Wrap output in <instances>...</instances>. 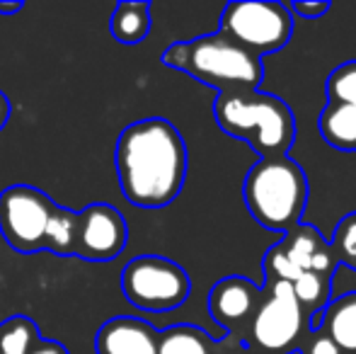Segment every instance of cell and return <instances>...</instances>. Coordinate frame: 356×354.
Listing matches in <instances>:
<instances>
[{
	"label": "cell",
	"instance_id": "6da1fadb",
	"mask_svg": "<svg viewBox=\"0 0 356 354\" xmlns=\"http://www.w3.org/2000/svg\"><path fill=\"white\" fill-rule=\"evenodd\" d=\"M114 168L124 199L141 209H163L187 179V146L172 122L148 117L129 124L114 146Z\"/></svg>",
	"mask_w": 356,
	"mask_h": 354
},
{
	"label": "cell",
	"instance_id": "7a4b0ae2",
	"mask_svg": "<svg viewBox=\"0 0 356 354\" xmlns=\"http://www.w3.org/2000/svg\"><path fill=\"white\" fill-rule=\"evenodd\" d=\"M213 117L220 131L245 141L259 158L289 156L296 138V119L282 97L262 90L218 92Z\"/></svg>",
	"mask_w": 356,
	"mask_h": 354
},
{
	"label": "cell",
	"instance_id": "3957f363",
	"mask_svg": "<svg viewBox=\"0 0 356 354\" xmlns=\"http://www.w3.org/2000/svg\"><path fill=\"white\" fill-rule=\"evenodd\" d=\"M163 63L218 92L259 90V83L264 81L262 58L252 56L220 32L170 44L163 51Z\"/></svg>",
	"mask_w": 356,
	"mask_h": 354
},
{
	"label": "cell",
	"instance_id": "277c9868",
	"mask_svg": "<svg viewBox=\"0 0 356 354\" xmlns=\"http://www.w3.org/2000/svg\"><path fill=\"white\" fill-rule=\"evenodd\" d=\"M243 199L259 226L289 231L308 207V177L291 156L259 158L243 182Z\"/></svg>",
	"mask_w": 356,
	"mask_h": 354
},
{
	"label": "cell",
	"instance_id": "5b68a950",
	"mask_svg": "<svg viewBox=\"0 0 356 354\" xmlns=\"http://www.w3.org/2000/svg\"><path fill=\"white\" fill-rule=\"evenodd\" d=\"M218 32L262 58L284 49L293 34V15L286 3L274 0H235L223 8Z\"/></svg>",
	"mask_w": 356,
	"mask_h": 354
},
{
	"label": "cell",
	"instance_id": "8992f818",
	"mask_svg": "<svg viewBox=\"0 0 356 354\" xmlns=\"http://www.w3.org/2000/svg\"><path fill=\"white\" fill-rule=\"evenodd\" d=\"M122 291L134 308L145 313H170L192 293L187 269L163 255H138L122 269Z\"/></svg>",
	"mask_w": 356,
	"mask_h": 354
},
{
	"label": "cell",
	"instance_id": "52a82bcc",
	"mask_svg": "<svg viewBox=\"0 0 356 354\" xmlns=\"http://www.w3.org/2000/svg\"><path fill=\"white\" fill-rule=\"evenodd\" d=\"M56 202L32 184H13L0 192V236L15 252L47 250V231Z\"/></svg>",
	"mask_w": 356,
	"mask_h": 354
},
{
	"label": "cell",
	"instance_id": "ba28073f",
	"mask_svg": "<svg viewBox=\"0 0 356 354\" xmlns=\"http://www.w3.org/2000/svg\"><path fill=\"white\" fill-rule=\"evenodd\" d=\"M305 316L308 313L296 301L289 282L267 284V293H262L257 313L250 323V337L254 347L267 354H286L300 350L303 340Z\"/></svg>",
	"mask_w": 356,
	"mask_h": 354
},
{
	"label": "cell",
	"instance_id": "9c48e42d",
	"mask_svg": "<svg viewBox=\"0 0 356 354\" xmlns=\"http://www.w3.org/2000/svg\"><path fill=\"white\" fill-rule=\"evenodd\" d=\"M129 243V226L117 207L95 202L78 211L75 226V257L88 262H109L124 252Z\"/></svg>",
	"mask_w": 356,
	"mask_h": 354
},
{
	"label": "cell",
	"instance_id": "30bf717a",
	"mask_svg": "<svg viewBox=\"0 0 356 354\" xmlns=\"http://www.w3.org/2000/svg\"><path fill=\"white\" fill-rule=\"evenodd\" d=\"M262 293L254 282L230 274L218 279L209 291V313L225 332H245L262 303Z\"/></svg>",
	"mask_w": 356,
	"mask_h": 354
},
{
	"label": "cell",
	"instance_id": "8fae6325",
	"mask_svg": "<svg viewBox=\"0 0 356 354\" xmlns=\"http://www.w3.org/2000/svg\"><path fill=\"white\" fill-rule=\"evenodd\" d=\"M158 335L150 323L141 318H109L95 335L97 354H158Z\"/></svg>",
	"mask_w": 356,
	"mask_h": 354
},
{
	"label": "cell",
	"instance_id": "7c38bea8",
	"mask_svg": "<svg viewBox=\"0 0 356 354\" xmlns=\"http://www.w3.org/2000/svg\"><path fill=\"white\" fill-rule=\"evenodd\" d=\"M310 330H325L342 354H356V291L330 298L320 313L310 318Z\"/></svg>",
	"mask_w": 356,
	"mask_h": 354
},
{
	"label": "cell",
	"instance_id": "4fadbf2b",
	"mask_svg": "<svg viewBox=\"0 0 356 354\" xmlns=\"http://www.w3.org/2000/svg\"><path fill=\"white\" fill-rule=\"evenodd\" d=\"M318 131L332 148L344 153L356 151V104H332L320 112Z\"/></svg>",
	"mask_w": 356,
	"mask_h": 354
},
{
	"label": "cell",
	"instance_id": "5bb4252c",
	"mask_svg": "<svg viewBox=\"0 0 356 354\" xmlns=\"http://www.w3.org/2000/svg\"><path fill=\"white\" fill-rule=\"evenodd\" d=\"M112 37L119 44H141L150 32V3L145 0H124L114 5L112 19H109Z\"/></svg>",
	"mask_w": 356,
	"mask_h": 354
},
{
	"label": "cell",
	"instance_id": "9a60e30c",
	"mask_svg": "<svg viewBox=\"0 0 356 354\" xmlns=\"http://www.w3.org/2000/svg\"><path fill=\"white\" fill-rule=\"evenodd\" d=\"M279 246H282V250L286 252V257H289L300 272H305V269H310L313 257L327 246V241H325L323 233L315 226H310V223H298V226L289 228V231L284 233Z\"/></svg>",
	"mask_w": 356,
	"mask_h": 354
},
{
	"label": "cell",
	"instance_id": "2e32d148",
	"mask_svg": "<svg viewBox=\"0 0 356 354\" xmlns=\"http://www.w3.org/2000/svg\"><path fill=\"white\" fill-rule=\"evenodd\" d=\"M158 354H213V345L202 328L170 325L158 335Z\"/></svg>",
	"mask_w": 356,
	"mask_h": 354
},
{
	"label": "cell",
	"instance_id": "e0dca14e",
	"mask_svg": "<svg viewBox=\"0 0 356 354\" xmlns=\"http://www.w3.org/2000/svg\"><path fill=\"white\" fill-rule=\"evenodd\" d=\"M291 289H293V296H296V301L300 303V308H303L308 316H315V313H320L330 303L332 279L305 269V272H300L298 277H296Z\"/></svg>",
	"mask_w": 356,
	"mask_h": 354
},
{
	"label": "cell",
	"instance_id": "ac0fdd59",
	"mask_svg": "<svg viewBox=\"0 0 356 354\" xmlns=\"http://www.w3.org/2000/svg\"><path fill=\"white\" fill-rule=\"evenodd\" d=\"M39 337L42 335L32 318L13 316L0 323V354H29Z\"/></svg>",
	"mask_w": 356,
	"mask_h": 354
},
{
	"label": "cell",
	"instance_id": "d6986e66",
	"mask_svg": "<svg viewBox=\"0 0 356 354\" xmlns=\"http://www.w3.org/2000/svg\"><path fill=\"white\" fill-rule=\"evenodd\" d=\"M75 226H78V211L56 204L47 231V250L58 257H71L75 250Z\"/></svg>",
	"mask_w": 356,
	"mask_h": 354
},
{
	"label": "cell",
	"instance_id": "ffe728a7",
	"mask_svg": "<svg viewBox=\"0 0 356 354\" xmlns=\"http://www.w3.org/2000/svg\"><path fill=\"white\" fill-rule=\"evenodd\" d=\"M332 104H356V61H344L327 76L325 86Z\"/></svg>",
	"mask_w": 356,
	"mask_h": 354
},
{
	"label": "cell",
	"instance_id": "44dd1931",
	"mask_svg": "<svg viewBox=\"0 0 356 354\" xmlns=\"http://www.w3.org/2000/svg\"><path fill=\"white\" fill-rule=\"evenodd\" d=\"M330 250L337 262L356 269V214H349L337 223L332 241H330Z\"/></svg>",
	"mask_w": 356,
	"mask_h": 354
},
{
	"label": "cell",
	"instance_id": "7402d4cb",
	"mask_svg": "<svg viewBox=\"0 0 356 354\" xmlns=\"http://www.w3.org/2000/svg\"><path fill=\"white\" fill-rule=\"evenodd\" d=\"M262 267H264V277H267V284L272 282H289L293 284L296 277L300 274V269L293 265V262L286 257V252L282 250L279 243H274L262 257Z\"/></svg>",
	"mask_w": 356,
	"mask_h": 354
},
{
	"label": "cell",
	"instance_id": "603a6c76",
	"mask_svg": "<svg viewBox=\"0 0 356 354\" xmlns=\"http://www.w3.org/2000/svg\"><path fill=\"white\" fill-rule=\"evenodd\" d=\"M286 8L291 10V15H300V17L318 19L330 10V3H327V0H293V3H286Z\"/></svg>",
	"mask_w": 356,
	"mask_h": 354
},
{
	"label": "cell",
	"instance_id": "cb8c5ba5",
	"mask_svg": "<svg viewBox=\"0 0 356 354\" xmlns=\"http://www.w3.org/2000/svg\"><path fill=\"white\" fill-rule=\"evenodd\" d=\"M303 354H342L339 347L330 340V335L325 330H310V340L305 342V347H300Z\"/></svg>",
	"mask_w": 356,
	"mask_h": 354
},
{
	"label": "cell",
	"instance_id": "d4e9b609",
	"mask_svg": "<svg viewBox=\"0 0 356 354\" xmlns=\"http://www.w3.org/2000/svg\"><path fill=\"white\" fill-rule=\"evenodd\" d=\"M29 354H71L66 350V345H61V342L56 340H44V337H39L37 342H34L32 352Z\"/></svg>",
	"mask_w": 356,
	"mask_h": 354
},
{
	"label": "cell",
	"instance_id": "484cf974",
	"mask_svg": "<svg viewBox=\"0 0 356 354\" xmlns=\"http://www.w3.org/2000/svg\"><path fill=\"white\" fill-rule=\"evenodd\" d=\"M10 114H13V104H10V97L0 90V131L5 129V124L10 122Z\"/></svg>",
	"mask_w": 356,
	"mask_h": 354
},
{
	"label": "cell",
	"instance_id": "4316f807",
	"mask_svg": "<svg viewBox=\"0 0 356 354\" xmlns=\"http://www.w3.org/2000/svg\"><path fill=\"white\" fill-rule=\"evenodd\" d=\"M24 3L15 0V3H0V15H15V13H22Z\"/></svg>",
	"mask_w": 356,
	"mask_h": 354
},
{
	"label": "cell",
	"instance_id": "83f0119b",
	"mask_svg": "<svg viewBox=\"0 0 356 354\" xmlns=\"http://www.w3.org/2000/svg\"><path fill=\"white\" fill-rule=\"evenodd\" d=\"M286 354H303V350H291V352H286Z\"/></svg>",
	"mask_w": 356,
	"mask_h": 354
}]
</instances>
